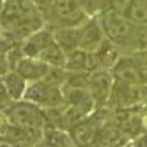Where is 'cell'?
<instances>
[{"label":"cell","mask_w":147,"mask_h":147,"mask_svg":"<svg viewBox=\"0 0 147 147\" xmlns=\"http://www.w3.org/2000/svg\"><path fill=\"white\" fill-rule=\"evenodd\" d=\"M3 5H5V2H3V0H0V10H2V7H3Z\"/></svg>","instance_id":"18"},{"label":"cell","mask_w":147,"mask_h":147,"mask_svg":"<svg viewBox=\"0 0 147 147\" xmlns=\"http://www.w3.org/2000/svg\"><path fill=\"white\" fill-rule=\"evenodd\" d=\"M55 41V34L49 30H38L34 34H31L28 38L24 41L21 50L24 56L30 57H38V55L44 50V49Z\"/></svg>","instance_id":"8"},{"label":"cell","mask_w":147,"mask_h":147,"mask_svg":"<svg viewBox=\"0 0 147 147\" xmlns=\"http://www.w3.org/2000/svg\"><path fill=\"white\" fill-rule=\"evenodd\" d=\"M44 16L31 0H6L0 10V35L7 40H24L41 30Z\"/></svg>","instance_id":"1"},{"label":"cell","mask_w":147,"mask_h":147,"mask_svg":"<svg viewBox=\"0 0 147 147\" xmlns=\"http://www.w3.org/2000/svg\"><path fill=\"white\" fill-rule=\"evenodd\" d=\"M124 15L137 25H147V0H132Z\"/></svg>","instance_id":"12"},{"label":"cell","mask_w":147,"mask_h":147,"mask_svg":"<svg viewBox=\"0 0 147 147\" xmlns=\"http://www.w3.org/2000/svg\"><path fill=\"white\" fill-rule=\"evenodd\" d=\"M27 96L31 100L40 102V103H49V105L57 103L60 99L59 84L47 80V78L38 80L35 84H32V87L28 90Z\"/></svg>","instance_id":"6"},{"label":"cell","mask_w":147,"mask_h":147,"mask_svg":"<svg viewBox=\"0 0 147 147\" xmlns=\"http://www.w3.org/2000/svg\"><path fill=\"white\" fill-rule=\"evenodd\" d=\"M131 2L132 0H110V5H112V9L121 12V13H124Z\"/></svg>","instance_id":"16"},{"label":"cell","mask_w":147,"mask_h":147,"mask_svg":"<svg viewBox=\"0 0 147 147\" xmlns=\"http://www.w3.org/2000/svg\"><path fill=\"white\" fill-rule=\"evenodd\" d=\"M52 66H49L47 63H44L43 60L37 59V57H21V60L15 65L13 71H16L18 74L25 78V80H43L47 77V74L50 72Z\"/></svg>","instance_id":"7"},{"label":"cell","mask_w":147,"mask_h":147,"mask_svg":"<svg viewBox=\"0 0 147 147\" xmlns=\"http://www.w3.org/2000/svg\"><path fill=\"white\" fill-rule=\"evenodd\" d=\"M81 7L90 18L91 16H99L105 10L112 9L110 0H78Z\"/></svg>","instance_id":"14"},{"label":"cell","mask_w":147,"mask_h":147,"mask_svg":"<svg viewBox=\"0 0 147 147\" xmlns=\"http://www.w3.org/2000/svg\"><path fill=\"white\" fill-rule=\"evenodd\" d=\"M43 10L47 12V16H50V19L57 25V28L80 27L90 18L81 7L78 0H47Z\"/></svg>","instance_id":"3"},{"label":"cell","mask_w":147,"mask_h":147,"mask_svg":"<svg viewBox=\"0 0 147 147\" xmlns=\"http://www.w3.org/2000/svg\"><path fill=\"white\" fill-rule=\"evenodd\" d=\"M53 34L66 55L80 49V27H60Z\"/></svg>","instance_id":"10"},{"label":"cell","mask_w":147,"mask_h":147,"mask_svg":"<svg viewBox=\"0 0 147 147\" xmlns=\"http://www.w3.org/2000/svg\"><path fill=\"white\" fill-rule=\"evenodd\" d=\"M99 69H110L119 59V46H116L109 38H105L103 43L94 50Z\"/></svg>","instance_id":"9"},{"label":"cell","mask_w":147,"mask_h":147,"mask_svg":"<svg viewBox=\"0 0 147 147\" xmlns=\"http://www.w3.org/2000/svg\"><path fill=\"white\" fill-rule=\"evenodd\" d=\"M5 85L7 88V93L15 97V99H18V97L24 93V90H25V78H24L21 74H18L16 71H9L5 78Z\"/></svg>","instance_id":"13"},{"label":"cell","mask_w":147,"mask_h":147,"mask_svg":"<svg viewBox=\"0 0 147 147\" xmlns=\"http://www.w3.org/2000/svg\"><path fill=\"white\" fill-rule=\"evenodd\" d=\"M7 94L9 93H7V88H6V85H5V81H3L2 77H0V99H5Z\"/></svg>","instance_id":"17"},{"label":"cell","mask_w":147,"mask_h":147,"mask_svg":"<svg viewBox=\"0 0 147 147\" xmlns=\"http://www.w3.org/2000/svg\"><path fill=\"white\" fill-rule=\"evenodd\" d=\"M132 56L137 62V66H138V71L141 74L143 81L147 82V49L146 50H140V52L132 53Z\"/></svg>","instance_id":"15"},{"label":"cell","mask_w":147,"mask_h":147,"mask_svg":"<svg viewBox=\"0 0 147 147\" xmlns=\"http://www.w3.org/2000/svg\"><path fill=\"white\" fill-rule=\"evenodd\" d=\"M99 21L102 24L106 38H109L116 46H119V49L129 47L132 50V44L138 30L137 24H134L124 13H121L115 9L105 10L103 13L99 15Z\"/></svg>","instance_id":"2"},{"label":"cell","mask_w":147,"mask_h":147,"mask_svg":"<svg viewBox=\"0 0 147 147\" xmlns=\"http://www.w3.org/2000/svg\"><path fill=\"white\" fill-rule=\"evenodd\" d=\"M109 71H110L112 78L115 80V82L128 84V85H141L144 82L141 78V74L138 71L137 62L132 55L119 57L118 62Z\"/></svg>","instance_id":"4"},{"label":"cell","mask_w":147,"mask_h":147,"mask_svg":"<svg viewBox=\"0 0 147 147\" xmlns=\"http://www.w3.org/2000/svg\"><path fill=\"white\" fill-rule=\"evenodd\" d=\"M105 38L106 35L99 21V16H91L80 25V49L82 50L94 52L103 43Z\"/></svg>","instance_id":"5"},{"label":"cell","mask_w":147,"mask_h":147,"mask_svg":"<svg viewBox=\"0 0 147 147\" xmlns=\"http://www.w3.org/2000/svg\"><path fill=\"white\" fill-rule=\"evenodd\" d=\"M37 59L43 60L44 63H47L52 68H63L65 69V66H66V53L62 50V47L57 44L56 38H55L53 43H50L38 55Z\"/></svg>","instance_id":"11"}]
</instances>
